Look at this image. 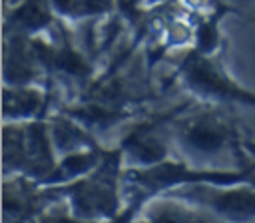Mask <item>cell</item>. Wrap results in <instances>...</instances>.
<instances>
[{
  "label": "cell",
  "mask_w": 255,
  "mask_h": 223,
  "mask_svg": "<svg viewBox=\"0 0 255 223\" xmlns=\"http://www.w3.org/2000/svg\"><path fill=\"white\" fill-rule=\"evenodd\" d=\"M203 203H209V207L225 217L233 219H245L255 213V193L245 189H229L219 191L215 195H209L201 199Z\"/></svg>",
  "instance_id": "3"
},
{
  "label": "cell",
  "mask_w": 255,
  "mask_h": 223,
  "mask_svg": "<svg viewBox=\"0 0 255 223\" xmlns=\"http://www.w3.org/2000/svg\"><path fill=\"white\" fill-rule=\"evenodd\" d=\"M185 78L191 90L205 94V96H215L221 100H235V102H245L255 106V96L247 94L239 86H235L231 80H227L215 66H211L205 58L193 56L187 62L185 68Z\"/></svg>",
  "instance_id": "1"
},
{
  "label": "cell",
  "mask_w": 255,
  "mask_h": 223,
  "mask_svg": "<svg viewBox=\"0 0 255 223\" xmlns=\"http://www.w3.org/2000/svg\"><path fill=\"white\" fill-rule=\"evenodd\" d=\"M46 18H48V14H46L44 6H42L38 0L28 2V4L20 10V20H22V22H26L28 26H32V28L46 24Z\"/></svg>",
  "instance_id": "4"
},
{
  "label": "cell",
  "mask_w": 255,
  "mask_h": 223,
  "mask_svg": "<svg viewBox=\"0 0 255 223\" xmlns=\"http://www.w3.org/2000/svg\"><path fill=\"white\" fill-rule=\"evenodd\" d=\"M181 141L195 153H215L225 147L227 131L213 117H197L181 129Z\"/></svg>",
  "instance_id": "2"
}]
</instances>
